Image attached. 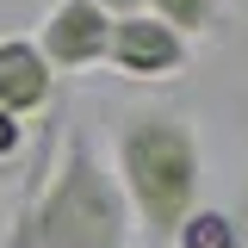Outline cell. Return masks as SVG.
Here are the masks:
<instances>
[{
	"label": "cell",
	"mask_w": 248,
	"mask_h": 248,
	"mask_svg": "<svg viewBox=\"0 0 248 248\" xmlns=\"http://www.w3.org/2000/svg\"><path fill=\"white\" fill-rule=\"evenodd\" d=\"M19 149H25V124L13 118V112H0V161H13Z\"/></svg>",
	"instance_id": "8"
},
{
	"label": "cell",
	"mask_w": 248,
	"mask_h": 248,
	"mask_svg": "<svg viewBox=\"0 0 248 248\" xmlns=\"http://www.w3.org/2000/svg\"><path fill=\"white\" fill-rule=\"evenodd\" d=\"M106 62L118 68L124 81H168V75H180V68H186V37L168 25V19H155L149 6H143V13L112 19Z\"/></svg>",
	"instance_id": "3"
},
{
	"label": "cell",
	"mask_w": 248,
	"mask_h": 248,
	"mask_svg": "<svg viewBox=\"0 0 248 248\" xmlns=\"http://www.w3.org/2000/svg\"><path fill=\"white\" fill-rule=\"evenodd\" d=\"M143 6H149L155 19H168V25L180 31L186 44L223 25V0H143Z\"/></svg>",
	"instance_id": "6"
},
{
	"label": "cell",
	"mask_w": 248,
	"mask_h": 248,
	"mask_svg": "<svg viewBox=\"0 0 248 248\" xmlns=\"http://www.w3.org/2000/svg\"><path fill=\"white\" fill-rule=\"evenodd\" d=\"M106 37H112V13L99 0H56L50 19L37 25V50L56 75H81L106 62Z\"/></svg>",
	"instance_id": "4"
},
{
	"label": "cell",
	"mask_w": 248,
	"mask_h": 248,
	"mask_svg": "<svg viewBox=\"0 0 248 248\" xmlns=\"http://www.w3.org/2000/svg\"><path fill=\"white\" fill-rule=\"evenodd\" d=\"M180 248H242V223L230 211H211V205H199V211L180 223Z\"/></svg>",
	"instance_id": "7"
},
{
	"label": "cell",
	"mask_w": 248,
	"mask_h": 248,
	"mask_svg": "<svg viewBox=\"0 0 248 248\" xmlns=\"http://www.w3.org/2000/svg\"><path fill=\"white\" fill-rule=\"evenodd\" d=\"M242 211H248V174H242Z\"/></svg>",
	"instance_id": "10"
},
{
	"label": "cell",
	"mask_w": 248,
	"mask_h": 248,
	"mask_svg": "<svg viewBox=\"0 0 248 248\" xmlns=\"http://www.w3.org/2000/svg\"><path fill=\"white\" fill-rule=\"evenodd\" d=\"M6 248H130L124 186L87 130L62 137V155L50 161L37 199H25L19 223L6 230Z\"/></svg>",
	"instance_id": "2"
},
{
	"label": "cell",
	"mask_w": 248,
	"mask_h": 248,
	"mask_svg": "<svg viewBox=\"0 0 248 248\" xmlns=\"http://www.w3.org/2000/svg\"><path fill=\"white\" fill-rule=\"evenodd\" d=\"M50 99H56V68L44 62V50L31 37H0V112L25 124Z\"/></svg>",
	"instance_id": "5"
},
{
	"label": "cell",
	"mask_w": 248,
	"mask_h": 248,
	"mask_svg": "<svg viewBox=\"0 0 248 248\" xmlns=\"http://www.w3.org/2000/svg\"><path fill=\"white\" fill-rule=\"evenodd\" d=\"M118 186L130 223L149 242H174L180 223L199 211V180H205V149L186 112L174 106H137L118 118Z\"/></svg>",
	"instance_id": "1"
},
{
	"label": "cell",
	"mask_w": 248,
	"mask_h": 248,
	"mask_svg": "<svg viewBox=\"0 0 248 248\" xmlns=\"http://www.w3.org/2000/svg\"><path fill=\"white\" fill-rule=\"evenodd\" d=\"M99 6H106L112 19H124V13H143V0H99Z\"/></svg>",
	"instance_id": "9"
}]
</instances>
